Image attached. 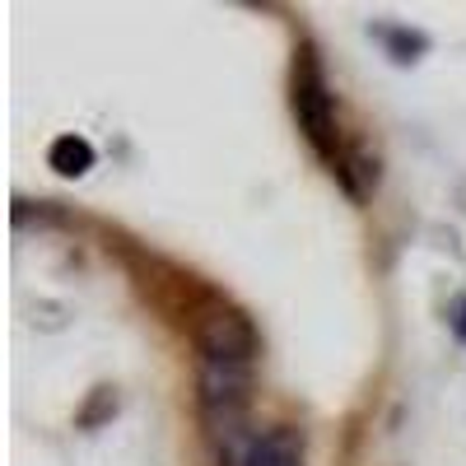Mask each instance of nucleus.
Here are the masks:
<instances>
[{
  "label": "nucleus",
  "instance_id": "f257e3e1",
  "mask_svg": "<svg viewBox=\"0 0 466 466\" xmlns=\"http://www.w3.org/2000/svg\"><path fill=\"white\" fill-rule=\"evenodd\" d=\"M289 107H294V122L303 131V140L313 145V154L331 168V177H340L345 168V154H350V140L340 136V122H336V94L322 75V61L313 47H299L294 52V70H289Z\"/></svg>",
  "mask_w": 466,
  "mask_h": 466
},
{
  "label": "nucleus",
  "instance_id": "f03ea898",
  "mask_svg": "<svg viewBox=\"0 0 466 466\" xmlns=\"http://www.w3.org/2000/svg\"><path fill=\"white\" fill-rule=\"evenodd\" d=\"M191 336H197L201 360H210V364H248L252 369L257 350H261L257 327L238 313V308H224V303L201 308L197 322H191Z\"/></svg>",
  "mask_w": 466,
  "mask_h": 466
},
{
  "label": "nucleus",
  "instance_id": "7ed1b4c3",
  "mask_svg": "<svg viewBox=\"0 0 466 466\" xmlns=\"http://www.w3.org/2000/svg\"><path fill=\"white\" fill-rule=\"evenodd\" d=\"M233 466H308V439L294 424H270L266 434L248 439L243 457Z\"/></svg>",
  "mask_w": 466,
  "mask_h": 466
},
{
  "label": "nucleus",
  "instance_id": "20e7f679",
  "mask_svg": "<svg viewBox=\"0 0 466 466\" xmlns=\"http://www.w3.org/2000/svg\"><path fill=\"white\" fill-rule=\"evenodd\" d=\"M47 164L61 173V177H85L94 168V145L85 136H56L52 149H47Z\"/></svg>",
  "mask_w": 466,
  "mask_h": 466
},
{
  "label": "nucleus",
  "instance_id": "39448f33",
  "mask_svg": "<svg viewBox=\"0 0 466 466\" xmlns=\"http://www.w3.org/2000/svg\"><path fill=\"white\" fill-rule=\"evenodd\" d=\"M378 43L387 47V56H392L397 66H410V61H420V52L430 47V37L424 33H410V28H397V24H373L369 28Z\"/></svg>",
  "mask_w": 466,
  "mask_h": 466
},
{
  "label": "nucleus",
  "instance_id": "423d86ee",
  "mask_svg": "<svg viewBox=\"0 0 466 466\" xmlns=\"http://www.w3.org/2000/svg\"><path fill=\"white\" fill-rule=\"evenodd\" d=\"M448 327H452V336L466 345V294L452 299V308H448Z\"/></svg>",
  "mask_w": 466,
  "mask_h": 466
}]
</instances>
